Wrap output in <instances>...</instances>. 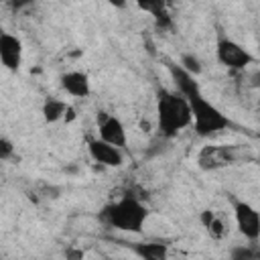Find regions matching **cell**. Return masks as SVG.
Listing matches in <instances>:
<instances>
[{
	"label": "cell",
	"instance_id": "1",
	"mask_svg": "<svg viewBox=\"0 0 260 260\" xmlns=\"http://www.w3.org/2000/svg\"><path fill=\"white\" fill-rule=\"evenodd\" d=\"M193 122L191 106L179 91L165 87L156 89V128L162 138H175L183 128Z\"/></svg>",
	"mask_w": 260,
	"mask_h": 260
},
{
	"label": "cell",
	"instance_id": "2",
	"mask_svg": "<svg viewBox=\"0 0 260 260\" xmlns=\"http://www.w3.org/2000/svg\"><path fill=\"white\" fill-rule=\"evenodd\" d=\"M100 219L104 223H108L110 228H116V230H122V232H132V234H140L142 228H144V221L148 219V209L136 195L126 193L118 201L108 203L100 211Z\"/></svg>",
	"mask_w": 260,
	"mask_h": 260
},
{
	"label": "cell",
	"instance_id": "3",
	"mask_svg": "<svg viewBox=\"0 0 260 260\" xmlns=\"http://www.w3.org/2000/svg\"><path fill=\"white\" fill-rule=\"evenodd\" d=\"M187 102H189V106H191L193 126H195V132H197L199 136L207 138V136H211V134H215V132H221V130H225V128L230 126L228 116H225L221 110H217L211 102H207L201 91L189 95Z\"/></svg>",
	"mask_w": 260,
	"mask_h": 260
},
{
	"label": "cell",
	"instance_id": "4",
	"mask_svg": "<svg viewBox=\"0 0 260 260\" xmlns=\"http://www.w3.org/2000/svg\"><path fill=\"white\" fill-rule=\"evenodd\" d=\"M215 55H217V61L228 69H244L250 63H254V55L250 51H246L242 45H238L236 41L225 39V37H221L217 41Z\"/></svg>",
	"mask_w": 260,
	"mask_h": 260
},
{
	"label": "cell",
	"instance_id": "5",
	"mask_svg": "<svg viewBox=\"0 0 260 260\" xmlns=\"http://www.w3.org/2000/svg\"><path fill=\"white\" fill-rule=\"evenodd\" d=\"M238 160V152L234 146L223 144H207L197 154V165L203 171H217Z\"/></svg>",
	"mask_w": 260,
	"mask_h": 260
},
{
	"label": "cell",
	"instance_id": "6",
	"mask_svg": "<svg viewBox=\"0 0 260 260\" xmlns=\"http://www.w3.org/2000/svg\"><path fill=\"white\" fill-rule=\"evenodd\" d=\"M234 217H236L238 232L246 240L258 242V238H260V211H256L250 203L236 199L234 201Z\"/></svg>",
	"mask_w": 260,
	"mask_h": 260
},
{
	"label": "cell",
	"instance_id": "7",
	"mask_svg": "<svg viewBox=\"0 0 260 260\" xmlns=\"http://www.w3.org/2000/svg\"><path fill=\"white\" fill-rule=\"evenodd\" d=\"M98 132H100V140H104V142H108L116 148L126 146V128L120 122V118H116L112 114H106V112H100Z\"/></svg>",
	"mask_w": 260,
	"mask_h": 260
},
{
	"label": "cell",
	"instance_id": "8",
	"mask_svg": "<svg viewBox=\"0 0 260 260\" xmlns=\"http://www.w3.org/2000/svg\"><path fill=\"white\" fill-rule=\"evenodd\" d=\"M0 61L8 71H18L22 63V43L10 32L0 35Z\"/></svg>",
	"mask_w": 260,
	"mask_h": 260
},
{
	"label": "cell",
	"instance_id": "9",
	"mask_svg": "<svg viewBox=\"0 0 260 260\" xmlns=\"http://www.w3.org/2000/svg\"><path fill=\"white\" fill-rule=\"evenodd\" d=\"M87 148H89V156L104 167H122V162H124L120 148H116L104 140H89Z\"/></svg>",
	"mask_w": 260,
	"mask_h": 260
},
{
	"label": "cell",
	"instance_id": "10",
	"mask_svg": "<svg viewBox=\"0 0 260 260\" xmlns=\"http://www.w3.org/2000/svg\"><path fill=\"white\" fill-rule=\"evenodd\" d=\"M167 69H169L171 79L175 81V87H177V91H179L181 95L189 98V95H193V93L199 91V83L195 81V77H193L191 73H187L179 63L167 61Z\"/></svg>",
	"mask_w": 260,
	"mask_h": 260
},
{
	"label": "cell",
	"instance_id": "11",
	"mask_svg": "<svg viewBox=\"0 0 260 260\" xmlns=\"http://www.w3.org/2000/svg\"><path fill=\"white\" fill-rule=\"evenodd\" d=\"M61 87L73 98L89 95V77L83 71H67L61 75Z\"/></svg>",
	"mask_w": 260,
	"mask_h": 260
},
{
	"label": "cell",
	"instance_id": "12",
	"mask_svg": "<svg viewBox=\"0 0 260 260\" xmlns=\"http://www.w3.org/2000/svg\"><path fill=\"white\" fill-rule=\"evenodd\" d=\"M138 8H140V10H146V12L152 14L156 28H162V30H171V28H173V16L169 14L167 4H165L162 0H146V2H138Z\"/></svg>",
	"mask_w": 260,
	"mask_h": 260
},
{
	"label": "cell",
	"instance_id": "13",
	"mask_svg": "<svg viewBox=\"0 0 260 260\" xmlns=\"http://www.w3.org/2000/svg\"><path fill=\"white\" fill-rule=\"evenodd\" d=\"M132 252L140 260H169V246L165 242H138L132 244Z\"/></svg>",
	"mask_w": 260,
	"mask_h": 260
},
{
	"label": "cell",
	"instance_id": "14",
	"mask_svg": "<svg viewBox=\"0 0 260 260\" xmlns=\"http://www.w3.org/2000/svg\"><path fill=\"white\" fill-rule=\"evenodd\" d=\"M199 219H201L205 232H207L213 240H221V238L225 236V223L221 221V217H219L215 211H211V209H203L201 215H199Z\"/></svg>",
	"mask_w": 260,
	"mask_h": 260
},
{
	"label": "cell",
	"instance_id": "15",
	"mask_svg": "<svg viewBox=\"0 0 260 260\" xmlns=\"http://www.w3.org/2000/svg\"><path fill=\"white\" fill-rule=\"evenodd\" d=\"M65 112H69V106H67L63 100L49 98V100L43 104V118H45V122H49V124L61 120V118L65 116Z\"/></svg>",
	"mask_w": 260,
	"mask_h": 260
},
{
	"label": "cell",
	"instance_id": "16",
	"mask_svg": "<svg viewBox=\"0 0 260 260\" xmlns=\"http://www.w3.org/2000/svg\"><path fill=\"white\" fill-rule=\"evenodd\" d=\"M230 260H260V246L250 242L246 246H234L230 252Z\"/></svg>",
	"mask_w": 260,
	"mask_h": 260
},
{
	"label": "cell",
	"instance_id": "17",
	"mask_svg": "<svg viewBox=\"0 0 260 260\" xmlns=\"http://www.w3.org/2000/svg\"><path fill=\"white\" fill-rule=\"evenodd\" d=\"M179 65H181L187 73H191L193 77L201 73V61H199L195 55H191V53H185V55L181 57V63H179Z\"/></svg>",
	"mask_w": 260,
	"mask_h": 260
},
{
	"label": "cell",
	"instance_id": "18",
	"mask_svg": "<svg viewBox=\"0 0 260 260\" xmlns=\"http://www.w3.org/2000/svg\"><path fill=\"white\" fill-rule=\"evenodd\" d=\"M12 150H14V146H12V142H10L8 138H0V158H2V160H6V158H10V154H12Z\"/></svg>",
	"mask_w": 260,
	"mask_h": 260
},
{
	"label": "cell",
	"instance_id": "19",
	"mask_svg": "<svg viewBox=\"0 0 260 260\" xmlns=\"http://www.w3.org/2000/svg\"><path fill=\"white\" fill-rule=\"evenodd\" d=\"M67 256H69V260H81V258H83V252H81V250H77V252H75V250H69Z\"/></svg>",
	"mask_w": 260,
	"mask_h": 260
}]
</instances>
